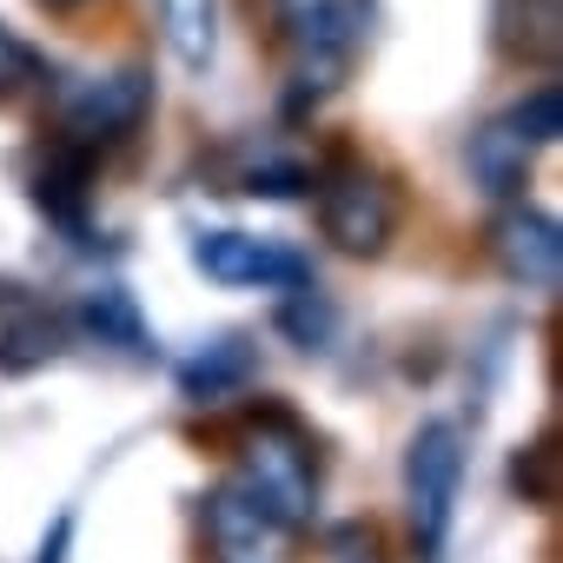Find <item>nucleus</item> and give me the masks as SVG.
I'll return each mask as SVG.
<instances>
[{
  "instance_id": "1",
  "label": "nucleus",
  "mask_w": 563,
  "mask_h": 563,
  "mask_svg": "<svg viewBox=\"0 0 563 563\" xmlns=\"http://www.w3.org/2000/svg\"><path fill=\"white\" fill-rule=\"evenodd\" d=\"M252 497H265L286 523H312L319 517V484H325V457H319V438L312 424L278 405V398H258L239 424V471H232Z\"/></svg>"
},
{
  "instance_id": "2",
  "label": "nucleus",
  "mask_w": 563,
  "mask_h": 563,
  "mask_svg": "<svg viewBox=\"0 0 563 563\" xmlns=\"http://www.w3.org/2000/svg\"><path fill=\"white\" fill-rule=\"evenodd\" d=\"M372 14H378V0H272L278 41L292 47V107L345 87L372 34Z\"/></svg>"
},
{
  "instance_id": "3",
  "label": "nucleus",
  "mask_w": 563,
  "mask_h": 563,
  "mask_svg": "<svg viewBox=\"0 0 563 563\" xmlns=\"http://www.w3.org/2000/svg\"><path fill=\"white\" fill-rule=\"evenodd\" d=\"M464 431L451 418H424L405 444V517H411V550L418 563H444L457 497H464Z\"/></svg>"
},
{
  "instance_id": "4",
  "label": "nucleus",
  "mask_w": 563,
  "mask_h": 563,
  "mask_svg": "<svg viewBox=\"0 0 563 563\" xmlns=\"http://www.w3.org/2000/svg\"><path fill=\"white\" fill-rule=\"evenodd\" d=\"M312 192H319V232L332 239V252L345 258H385L398 239V192L378 166H365L358 153H332V166H312Z\"/></svg>"
},
{
  "instance_id": "5",
  "label": "nucleus",
  "mask_w": 563,
  "mask_h": 563,
  "mask_svg": "<svg viewBox=\"0 0 563 563\" xmlns=\"http://www.w3.org/2000/svg\"><path fill=\"white\" fill-rule=\"evenodd\" d=\"M153 113V74L146 67H120L107 80H74L60 87V107H54V140L80 146V153H113L126 146Z\"/></svg>"
},
{
  "instance_id": "6",
  "label": "nucleus",
  "mask_w": 563,
  "mask_h": 563,
  "mask_svg": "<svg viewBox=\"0 0 563 563\" xmlns=\"http://www.w3.org/2000/svg\"><path fill=\"white\" fill-rule=\"evenodd\" d=\"M299 537H306L299 523H286L239 477H219L206 490V550H212V563H299Z\"/></svg>"
},
{
  "instance_id": "7",
  "label": "nucleus",
  "mask_w": 563,
  "mask_h": 563,
  "mask_svg": "<svg viewBox=\"0 0 563 563\" xmlns=\"http://www.w3.org/2000/svg\"><path fill=\"white\" fill-rule=\"evenodd\" d=\"M192 265L212 278V286H232V292H286L299 278H312L306 252L278 245V239H258V232H199Z\"/></svg>"
},
{
  "instance_id": "8",
  "label": "nucleus",
  "mask_w": 563,
  "mask_h": 563,
  "mask_svg": "<svg viewBox=\"0 0 563 563\" xmlns=\"http://www.w3.org/2000/svg\"><path fill=\"white\" fill-rule=\"evenodd\" d=\"M484 252H490V265L510 278V286H523V292H556L563 286V225L550 212L523 206V199H510L490 219Z\"/></svg>"
},
{
  "instance_id": "9",
  "label": "nucleus",
  "mask_w": 563,
  "mask_h": 563,
  "mask_svg": "<svg viewBox=\"0 0 563 563\" xmlns=\"http://www.w3.org/2000/svg\"><path fill=\"white\" fill-rule=\"evenodd\" d=\"M93 179H100V159L47 133L34 173H27V199L67 245H93Z\"/></svg>"
},
{
  "instance_id": "10",
  "label": "nucleus",
  "mask_w": 563,
  "mask_h": 563,
  "mask_svg": "<svg viewBox=\"0 0 563 563\" xmlns=\"http://www.w3.org/2000/svg\"><path fill=\"white\" fill-rule=\"evenodd\" d=\"M67 352V319L47 312V299H34L27 286L0 278V372L27 378L41 365H54Z\"/></svg>"
},
{
  "instance_id": "11",
  "label": "nucleus",
  "mask_w": 563,
  "mask_h": 563,
  "mask_svg": "<svg viewBox=\"0 0 563 563\" xmlns=\"http://www.w3.org/2000/svg\"><path fill=\"white\" fill-rule=\"evenodd\" d=\"M490 41L510 67L556 74L563 54V0H497L490 8Z\"/></svg>"
},
{
  "instance_id": "12",
  "label": "nucleus",
  "mask_w": 563,
  "mask_h": 563,
  "mask_svg": "<svg viewBox=\"0 0 563 563\" xmlns=\"http://www.w3.org/2000/svg\"><path fill=\"white\" fill-rule=\"evenodd\" d=\"M530 166H537V146H530L504 113L471 133V179H477L484 199H497V206L523 199V192H530Z\"/></svg>"
},
{
  "instance_id": "13",
  "label": "nucleus",
  "mask_w": 563,
  "mask_h": 563,
  "mask_svg": "<svg viewBox=\"0 0 563 563\" xmlns=\"http://www.w3.org/2000/svg\"><path fill=\"white\" fill-rule=\"evenodd\" d=\"M252 378H258V345L245 332H232V339H219V345H206V352H192L179 365V398L186 405H225Z\"/></svg>"
},
{
  "instance_id": "14",
  "label": "nucleus",
  "mask_w": 563,
  "mask_h": 563,
  "mask_svg": "<svg viewBox=\"0 0 563 563\" xmlns=\"http://www.w3.org/2000/svg\"><path fill=\"white\" fill-rule=\"evenodd\" d=\"M74 325H80L87 339H100V345H120V352H133V358H153V332H146L133 292H120V286L87 292L80 312H74Z\"/></svg>"
},
{
  "instance_id": "15",
  "label": "nucleus",
  "mask_w": 563,
  "mask_h": 563,
  "mask_svg": "<svg viewBox=\"0 0 563 563\" xmlns=\"http://www.w3.org/2000/svg\"><path fill=\"white\" fill-rule=\"evenodd\" d=\"M166 21V47L186 74H206L219 54V0H159Z\"/></svg>"
},
{
  "instance_id": "16",
  "label": "nucleus",
  "mask_w": 563,
  "mask_h": 563,
  "mask_svg": "<svg viewBox=\"0 0 563 563\" xmlns=\"http://www.w3.org/2000/svg\"><path fill=\"white\" fill-rule=\"evenodd\" d=\"M272 325L286 332L299 352H325V345H332V332H339V306L319 292V278H299V286H286V292H278V312H272Z\"/></svg>"
},
{
  "instance_id": "17",
  "label": "nucleus",
  "mask_w": 563,
  "mask_h": 563,
  "mask_svg": "<svg viewBox=\"0 0 563 563\" xmlns=\"http://www.w3.org/2000/svg\"><path fill=\"white\" fill-rule=\"evenodd\" d=\"M510 490L530 510H550L556 504V438H537V444H517L510 451Z\"/></svg>"
},
{
  "instance_id": "18",
  "label": "nucleus",
  "mask_w": 563,
  "mask_h": 563,
  "mask_svg": "<svg viewBox=\"0 0 563 563\" xmlns=\"http://www.w3.org/2000/svg\"><path fill=\"white\" fill-rule=\"evenodd\" d=\"M504 120H510L530 146H556V133H563V87L543 74V80H537V87H530L510 113H504Z\"/></svg>"
},
{
  "instance_id": "19",
  "label": "nucleus",
  "mask_w": 563,
  "mask_h": 563,
  "mask_svg": "<svg viewBox=\"0 0 563 563\" xmlns=\"http://www.w3.org/2000/svg\"><path fill=\"white\" fill-rule=\"evenodd\" d=\"M239 192H258V199H299V192H312V166H299V159H258V166L239 179Z\"/></svg>"
},
{
  "instance_id": "20",
  "label": "nucleus",
  "mask_w": 563,
  "mask_h": 563,
  "mask_svg": "<svg viewBox=\"0 0 563 563\" xmlns=\"http://www.w3.org/2000/svg\"><path fill=\"white\" fill-rule=\"evenodd\" d=\"M41 80V54L14 34V27H0V100H14L21 87Z\"/></svg>"
},
{
  "instance_id": "21",
  "label": "nucleus",
  "mask_w": 563,
  "mask_h": 563,
  "mask_svg": "<svg viewBox=\"0 0 563 563\" xmlns=\"http://www.w3.org/2000/svg\"><path fill=\"white\" fill-rule=\"evenodd\" d=\"M325 550H332V563H391L378 523H339V530L325 537Z\"/></svg>"
},
{
  "instance_id": "22",
  "label": "nucleus",
  "mask_w": 563,
  "mask_h": 563,
  "mask_svg": "<svg viewBox=\"0 0 563 563\" xmlns=\"http://www.w3.org/2000/svg\"><path fill=\"white\" fill-rule=\"evenodd\" d=\"M67 543H74V510L54 517V530L41 537V556H34V563H67Z\"/></svg>"
},
{
  "instance_id": "23",
  "label": "nucleus",
  "mask_w": 563,
  "mask_h": 563,
  "mask_svg": "<svg viewBox=\"0 0 563 563\" xmlns=\"http://www.w3.org/2000/svg\"><path fill=\"white\" fill-rule=\"evenodd\" d=\"M41 8H54V14H67V8H87V0H41Z\"/></svg>"
}]
</instances>
